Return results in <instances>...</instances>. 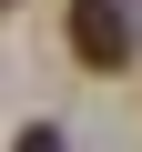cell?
Instances as JSON below:
<instances>
[{"instance_id":"1","label":"cell","mask_w":142,"mask_h":152,"mask_svg":"<svg viewBox=\"0 0 142 152\" xmlns=\"http://www.w3.org/2000/svg\"><path fill=\"white\" fill-rule=\"evenodd\" d=\"M132 51H142L132 0H71V61H81V71H122Z\"/></svg>"}]
</instances>
